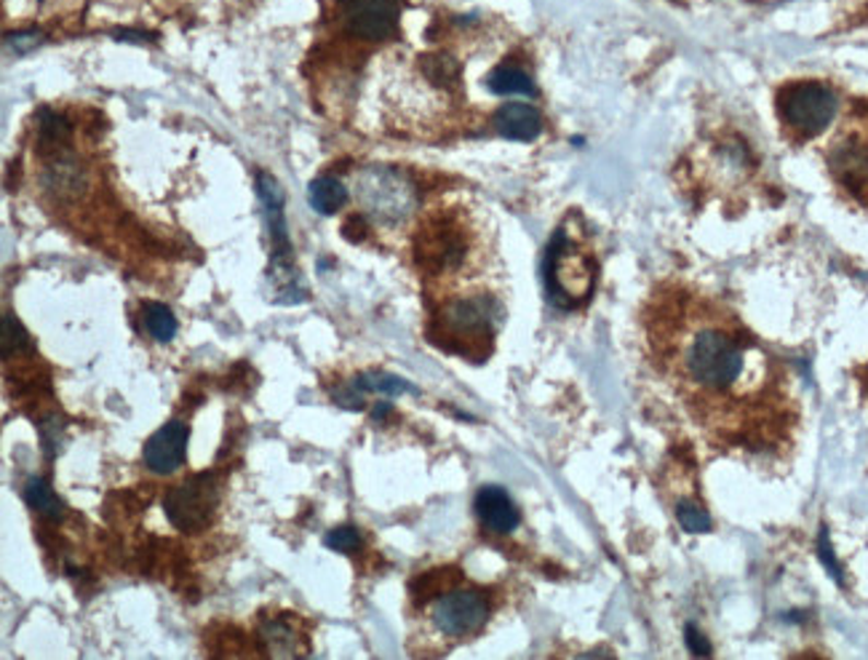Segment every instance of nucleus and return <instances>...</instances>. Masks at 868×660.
Masks as SVG:
<instances>
[{
    "mask_svg": "<svg viewBox=\"0 0 868 660\" xmlns=\"http://www.w3.org/2000/svg\"><path fill=\"white\" fill-rule=\"evenodd\" d=\"M326 546L332 551H339V554H356V551L361 548V532L348 524L337 526V530H332L329 535H326Z\"/></svg>",
    "mask_w": 868,
    "mask_h": 660,
    "instance_id": "20",
    "label": "nucleus"
},
{
    "mask_svg": "<svg viewBox=\"0 0 868 660\" xmlns=\"http://www.w3.org/2000/svg\"><path fill=\"white\" fill-rule=\"evenodd\" d=\"M821 559L825 561V567L831 569V572H834V578L836 580H842V572H840V567H836V561H834V551L829 548V537H825V532L821 535Z\"/></svg>",
    "mask_w": 868,
    "mask_h": 660,
    "instance_id": "23",
    "label": "nucleus"
},
{
    "mask_svg": "<svg viewBox=\"0 0 868 660\" xmlns=\"http://www.w3.org/2000/svg\"><path fill=\"white\" fill-rule=\"evenodd\" d=\"M497 316H500V308H497V300L491 294L452 297V300L441 305L439 326L444 340L463 343L460 354L476 359L473 348L491 340Z\"/></svg>",
    "mask_w": 868,
    "mask_h": 660,
    "instance_id": "6",
    "label": "nucleus"
},
{
    "mask_svg": "<svg viewBox=\"0 0 868 660\" xmlns=\"http://www.w3.org/2000/svg\"><path fill=\"white\" fill-rule=\"evenodd\" d=\"M829 166L836 183L868 206V107L849 113L829 148Z\"/></svg>",
    "mask_w": 868,
    "mask_h": 660,
    "instance_id": "7",
    "label": "nucleus"
},
{
    "mask_svg": "<svg viewBox=\"0 0 868 660\" xmlns=\"http://www.w3.org/2000/svg\"><path fill=\"white\" fill-rule=\"evenodd\" d=\"M660 378L701 431L725 447H756L780 417L783 393L769 356L727 308L663 287L647 313Z\"/></svg>",
    "mask_w": 868,
    "mask_h": 660,
    "instance_id": "1",
    "label": "nucleus"
},
{
    "mask_svg": "<svg viewBox=\"0 0 868 660\" xmlns=\"http://www.w3.org/2000/svg\"><path fill=\"white\" fill-rule=\"evenodd\" d=\"M187 426L182 420L166 422L163 428L150 436L148 444H144V465L155 474H172L182 465L187 450Z\"/></svg>",
    "mask_w": 868,
    "mask_h": 660,
    "instance_id": "11",
    "label": "nucleus"
},
{
    "mask_svg": "<svg viewBox=\"0 0 868 660\" xmlns=\"http://www.w3.org/2000/svg\"><path fill=\"white\" fill-rule=\"evenodd\" d=\"M257 190L263 196L265 209H267V225H270V239H273V257H276V268L278 265H289L291 257V246H289V233H287V217H283V190L270 174H259L257 180Z\"/></svg>",
    "mask_w": 868,
    "mask_h": 660,
    "instance_id": "12",
    "label": "nucleus"
},
{
    "mask_svg": "<svg viewBox=\"0 0 868 660\" xmlns=\"http://www.w3.org/2000/svg\"><path fill=\"white\" fill-rule=\"evenodd\" d=\"M491 126L497 129V135L516 139V142H532L543 131V118H540L537 107L511 102V105L497 107Z\"/></svg>",
    "mask_w": 868,
    "mask_h": 660,
    "instance_id": "14",
    "label": "nucleus"
},
{
    "mask_svg": "<svg viewBox=\"0 0 868 660\" xmlns=\"http://www.w3.org/2000/svg\"><path fill=\"white\" fill-rule=\"evenodd\" d=\"M476 513L487 530L497 535H508L519 526V508L508 498L506 489L500 487H482L476 495Z\"/></svg>",
    "mask_w": 868,
    "mask_h": 660,
    "instance_id": "13",
    "label": "nucleus"
},
{
    "mask_svg": "<svg viewBox=\"0 0 868 660\" xmlns=\"http://www.w3.org/2000/svg\"><path fill=\"white\" fill-rule=\"evenodd\" d=\"M473 235L471 225L460 211H444L430 217V222L417 233L415 254L417 263L428 276H452L460 274L471 259Z\"/></svg>",
    "mask_w": 868,
    "mask_h": 660,
    "instance_id": "2",
    "label": "nucleus"
},
{
    "mask_svg": "<svg viewBox=\"0 0 868 660\" xmlns=\"http://www.w3.org/2000/svg\"><path fill=\"white\" fill-rule=\"evenodd\" d=\"M220 487L211 476H196L163 498V513L182 532H200L215 519Z\"/></svg>",
    "mask_w": 868,
    "mask_h": 660,
    "instance_id": "9",
    "label": "nucleus"
},
{
    "mask_svg": "<svg viewBox=\"0 0 868 660\" xmlns=\"http://www.w3.org/2000/svg\"><path fill=\"white\" fill-rule=\"evenodd\" d=\"M263 637L270 647V656H297L294 650V632L289 626H283L281 621H267L263 626Z\"/></svg>",
    "mask_w": 868,
    "mask_h": 660,
    "instance_id": "19",
    "label": "nucleus"
},
{
    "mask_svg": "<svg viewBox=\"0 0 868 660\" xmlns=\"http://www.w3.org/2000/svg\"><path fill=\"white\" fill-rule=\"evenodd\" d=\"M836 107H840V100H836L834 89L818 81L786 83L778 92L780 124L788 135L797 139H810L829 129Z\"/></svg>",
    "mask_w": 868,
    "mask_h": 660,
    "instance_id": "4",
    "label": "nucleus"
},
{
    "mask_svg": "<svg viewBox=\"0 0 868 660\" xmlns=\"http://www.w3.org/2000/svg\"><path fill=\"white\" fill-rule=\"evenodd\" d=\"M593 259L564 230H556L545 259V281L556 305L575 308L578 302H586L593 292Z\"/></svg>",
    "mask_w": 868,
    "mask_h": 660,
    "instance_id": "3",
    "label": "nucleus"
},
{
    "mask_svg": "<svg viewBox=\"0 0 868 660\" xmlns=\"http://www.w3.org/2000/svg\"><path fill=\"white\" fill-rule=\"evenodd\" d=\"M679 522L687 532H706L711 530V519H708V513L703 511L701 506H695V502H682L679 506Z\"/></svg>",
    "mask_w": 868,
    "mask_h": 660,
    "instance_id": "22",
    "label": "nucleus"
},
{
    "mask_svg": "<svg viewBox=\"0 0 868 660\" xmlns=\"http://www.w3.org/2000/svg\"><path fill=\"white\" fill-rule=\"evenodd\" d=\"M30 337L27 332L22 329V324L16 321L14 316H5L3 321V356L9 359L11 354H16V350H24L27 348Z\"/></svg>",
    "mask_w": 868,
    "mask_h": 660,
    "instance_id": "21",
    "label": "nucleus"
},
{
    "mask_svg": "<svg viewBox=\"0 0 868 660\" xmlns=\"http://www.w3.org/2000/svg\"><path fill=\"white\" fill-rule=\"evenodd\" d=\"M24 498H27L33 511L44 513V517H48V519H62V513H65L62 500L54 495V489L48 487L44 478H38V476L30 478L27 487H24Z\"/></svg>",
    "mask_w": 868,
    "mask_h": 660,
    "instance_id": "17",
    "label": "nucleus"
},
{
    "mask_svg": "<svg viewBox=\"0 0 868 660\" xmlns=\"http://www.w3.org/2000/svg\"><path fill=\"white\" fill-rule=\"evenodd\" d=\"M308 201H311V206L319 211V215L329 217L337 215V211L348 204V190H345V185L339 183V180L319 177L315 183H311V187H308Z\"/></svg>",
    "mask_w": 868,
    "mask_h": 660,
    "instance_id": "15",
    "label": "nucleus"
},
{
    "mask_svg": "<svg viewBox=\"0 0 868 660\" xmlns=\"http://www.w3.org/2000/svg\"><path fill=\"white\" fill-rule=\"evenodd\" d=\"M487 86L491 94H534L532 78L516 65H497L487 76Z\"/></svg>",
    "mask_w": 868,
    "mask_h": 660,
    "instance_id": "16",
    "label": "nucleus"
},
{
    "mask_svg": "<svg viewBox=\"0 0 868 660\" xmlns=\"http://www.w3.org/2000/svg\"><path fill=\"white\" fill-rule=\"evenodd\" d=\"M687 639H690V647H692V652H695V656H708V645H706V639L701 637V634L695 632V628H687Z\"/></svg>",
    "mask_w": 868,
    "mask_h": 660,
    "instance_id": "24",
    "label": "nucleus"
},
{
    "mask_svg": "<svg viewBox=\"0 0 868 660\" xmlns=\"http://www.w3.org/2000/svg\"><path fill=\"white\" fill-rule=\"evenodd\" d=\"M144 326H148V332L158 343H169L177 335V319L163 302H148L144 305Z\"/></svg>",
    "mask_w": 868,
    "mask_h": 660,
    "instance_id": "18",
    "label": "nucleus"
},
{
    "mask_svg": "<svg viewBox=\"0 0 868 660\" xmlns=\"http://www.w3.org/2000/svg\"><path fill=\"white\" fill-rule=\"evenodd\" d=\"M489 617V602L476 589H447L433 593L430 604V621L436 632L449 639L473 637L484 628Z\"/></svg>",
    "mask_w": 868,
    "mask_h": 660,
    "instance_id": "8",
    "label": "nucleus"
},
{
    "mask_svg": "<svg viewBox=\"0 0 868 660\" xmlns=\"http://www.w3.org/2000/svg\"><path fill=\"white\" fill-rule=\"evenodd\" d=\"M356 196L363 211L382 225H398L417 209V190L393 169H363L356 177Z\"/></svg>",
    "mask_w": 868,
    "mask_h": 660,
    "instance_id": "5",
    "label": "nucleus"
},
{
    "mask_svg": "<svg viewBox=\"0 0 868 660\" xmlns=\"http://www.w3.org/2000/svg\"><path fill=\"white\" fill-rule=\"evenodd\" d=\"M337 11L350 38L380 44L396 33L401 0H337Z\"/></svg>",
    "mask_w": 868,
    "mask_h": 660,
    "instance_id": "10",
    "label": "nucleus"
}]
</instances>
